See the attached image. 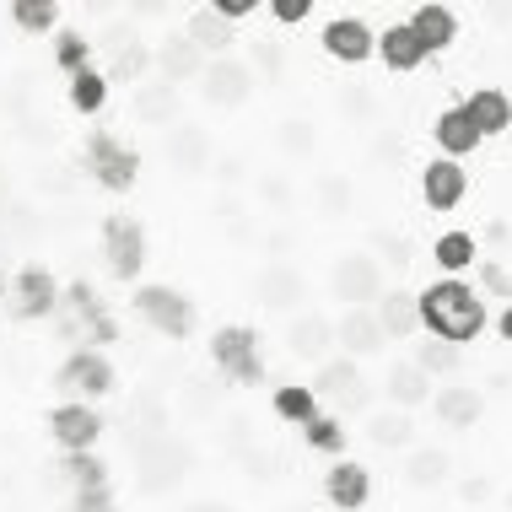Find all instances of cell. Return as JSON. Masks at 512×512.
<instances>
[{"label": "cell", "instance_id": "obj_1", "mask_svg": "<svg viewBox=\"0 0 512 512\" xmlns=\"http://www.w3.org/2000/svg\"><path fill=\"white\" fill-rule=\"evenodd\" d=\"M415 308H421V329L432 340H448V345H464L469 340H480V329L491 324V313H486V292L480 286H469V281H432L426 292H415Z\"/></svg>", "mask_w": 512, "mask_h": 512}, {"label": "cell", "instance_id": "obj_45", "mask_svg": "<svg viewBox=\"0 0 512 512\" xmlns=\"http://www.w3.org/2000/svg\"><path fill=\"white\" fill-rule=\"evenodd\" d=\"M480 286H486L491 297H512V275L496 265V259H480Z\"/></svg>", "mask_w": 512, "mask_h": 512}, {"label": "cell", "instance_id": "obj_13", "mask_svg": "<svg viewBox=\"0 0 512 512\" xmlns=\"http://www.w3.org/2000/svg\"><path fill=\"white\" fill-rule=\"evenodd\" d=\"M324 502L335 512H362L372 502V475L356 459H335V469H324Z\"/></svg>", "mask_w": 512, "mask_h": 512}, {"label": "cell", "instance_id": "obj_9", "mask_svg": "<svg viewBox=\"0 0 512 512\" xmlns=\"http://www.w3.org/2000/svg\"><path fill=\"white\" fill-rule=\"evenodd\" d=\"M200 92H205V103H211V108H243L248 98H254V71H248L243 60H232V54L205 60Z\"/></svg>", "mask_w": 512, "mask_h": 512}, {"label": "cell", "instance_id": "obj_38", "mask_svg": "<svg viewBox=\"0 0 512 512\" xmlns=\"http://www.w3.org/2000/svg\"><path fill=\"white\" fill-rule=\"evenodd\" d=\"M410 362L421 367L426 378H442V372L459 367V345H448V340H415V356H410Z\"/></svg>", "mask_w": 512, "mask_h": 512}, {"label": "cell", "instance_id": "obj_23", "mask_svg": "<svg viewBox=\"0 0 512 512\" xmlns=\"http://www.w3.org/2000/svg\"><path fill=\"white\" fill-rule=\"evenodd\" d=\"M464 114H469V124L480 130V141H491V135L512 130V98H507L502 87H480V92H469Z\"/></svg>", "mask_w": 512, "mask_h": 512}, {"label": "cell", "instance_id": "obj_46", "mask_svg": "<svg viewBox=\"0 0 512 512\" xmlns=\"http://www.w3.org/2000/svg\"><path fill=\"white\" fill-rule=\"evenodd\" d=\"M265 11H270V17H275V22H286V27H297V22H302V17H308V11H313V0H270V6H265Z\"/></svg>", "mask_w": 512, "mask_h": 512}, {"label": "cell", "instance_id": "obj_53", "mask_svg": "<svg viewBox=\"0 0 512 512\" xmlns=\"http://www.w3.org/2000/svg\"><path fill=\"white\" fill-rule=\"evenodd\" d=\"M496 329H502V340H512V308H507L502 318H496Z\"/></svg>", "mask_w": 512, "mask_h": 512}, {"label": "cell", "instance_id": "obj_17", "mask_svg": "<svg viewBox=\"0 0 512 512\" xmlns=\"http://www.w3.org/2000/svg\"><path fill=\"white\" fill-rule=\"evenodd\" d=\"M254 292L275 313H297L302 297H308V275H302L297 265H265V270H259V281H254Z\"/></svg>", "mask_w": 512, "mask_h": 512}, {"label": "cell", "instance_id": "obj_51", "mask_svg": "<svg viewBox=\"0 0 512 512\" xmlns=\"http://www.w3.org/2000/svg\"><path fill=\"white\" fill-rule=\"evenodd\" d=\"M383 157H399V141H389V135H378V141H372V162H383Z\"/></svg>", "mask_w": 512, "mask_h": 512}, {"label": "cell", "instance_id": "obj_28", "mask_svg": "<svg viewBox=\"0 0 512 512\" xmlns=\"http://www.w3.org/2000/svg\"><path fill=\"white\" fill-rule=\"evenodd\" d=\"M184 38H189L200 54H216V60H221V54L232 49V38H238V27H232L227 17H216V6H200L195 17H189Z\"/></svg>", "mask_w": 512, "mask_h": 512}, {"label": "cell", "instance_id": "obj_32", "mask_svg": "<svg viewBox=\"0 0 512 512\" xmlns=\"http://www.w3.org/2000/svg\"><path fill=\"white\" fill-rule=\"evenodd\" d=\"M432 259H437V270H448L453 281H459L469 265H480V243H475V232H442V238L432 243Z\"/></svg>", "mask_w": 512, "mask_h": 512}, {"label": "cell", "instance_id": "obj_16", "mask_svg": "<svg viewBox=\"0 0 512 512\" xmlns=\"http://www.w3.org/2000/svg\"><path fill=\"white\" fill-rule=\"evenodd\" d=\"M98 432H103L98 410L81 405V399H71V405H60V410H49V437L60 442L65 453H87L92 442H98Z\"/></svg>", "mask_w": 512, "mask_h": 512}, {"label": "cell", "instance_id": "obj_4", "mask_svg": "<svg viewBox=\"0 0 512 512\" xmlns=\"http://www.w3.org/2000/svg\"><path fill=\"white\" fill-rule=\"evenodd\" d=\"M135 313H141L162 340H189V329H195V302L184 292H173V286H141V292H135Z\"/></svg>", "mask_w": 512, "mask_h": 512}, {"label": "cell", "instance_id": "obj_14", "mask_svg": "<svg viewBox=\"0 0 512 512\" xmlns=\"http://www.w3.org/2000/svg\"><path fill=\"white\" fill-rule=\"evenodd\" d=\"M335 345H340V356H351V362H367V356L383 351V324L372 318V308H340Z\"/></svg>", "mask_w": 512, "mask_h": 512}, {"label": "cell", "instance_id": "obj_36", "mask_svg": "<svg viewBox=\"0 0 512 512\" xmlns=\"http://www.w3.org/2000/svg\"><path fill=\"white\" fill-rule=\"evenodd\" d=\"M103 103H108V76L103 71H76L71 76V108L76 114H103Z\"/></svg>", "mask_w": 512, "mask_h": 512}, {"label": "cell", "instance_id": "obj_18", "mask_svg": "<svg viewBox=\"0 0 512 512\" xmlns=\"http://www.w3.org/2000/svg\"><path fill=\"white\" fill-rule=\"evenodd\" d=\"M286 351H292L297 362H329V351H335V324H329L324 313H297L292 329H286Z\"/></svg>", "mask_w": 512, "mask_h": 512}, {"label": "cell", "instance_id": "obj_3", "mask_svg": "<svg viewBox=\"0 0 512 512\" xmlns=\"http://www.w3.org/2000/svg\"><path fill=\"white\" fill-rule=\"evenodd\" d=\"M211 356L216 367L227 372L232 383H243V389H254V383H265V356H259V329L248 324H227L211 335Z\"/></svg>", "mask_w": 512, "mask_h": 512}, {"label": "cell", "instance_id": "obj_22", "mask_svg": "<svg viewBox=\"0 0 512 512\" xmlns=\"http://www.w3.org/2000/svg\"><path fill=\"white\" fill-rule=\"evenodd\" d=\"M405 480H410L415 491H442V486L453 480V453L415 442V448L405 453Z\"/></svg>", "mask_w": 512, "mask_h": 512}, {"label": "cell", "instance_id": "obj_40", "mask_svg": "<svg viewBox=\"0 0 512 512\" xmlns=\"http://www.w3.org/2000/svg\"><path fill=\"white\" fill-rule=\"evenodd\" d=\"M11 22L38 38V33H49V27L60 22V6H54V0H17V6H11Z\"/></svg>", "mask_w": 512, "mask_h": 512}, {"label": "cell", "instance_id": "obj_48", "mask_svg": "<svg viewBox=\"0 0 512 512\" xmlns=\"http://www.w3.org/2000/svg\"><path fill=\"white\" fill-rule=\"evenodd\" d=\"M248 11H259V0H216V17H227V22L248 17Z\"/></svg>", "mask_w": 512, "mask_h": 512}, {"label": "cell", "instance_id": "obj_31", "mask_svg": "<svg viewBox=\"0 0 512 512\" xmlns=\"http://www.w3.org/2000/svg\"><path fill=\"white\" fill-rule=\"evenodd\" d=\"M135 119L141 124H178V87H168V81H146V87H135Z\"/></svg>", "mask_w": 512, "mask_h": 512}, {"label": "cell", "instance_id": "obj_8", "mask_svg": "<svg viewBox=\"0 0 512 512\" xmlns=\"http://www.w3.org/2000/svg\"><path fill=\"white\" fill-rule=\"evenodd\" d=\"M54 389L76 394L81 405H87V399H103L108 389H114V367H108L103 351H76V356L60 362V372H54Z\"/></svg>", "mask_w": 512, "mask_h": 512}, {"label": "cell", "instance_id": "obj_47", "mask_svg": "<svg viewBox=\"0 0 512 512\" xmlns=\"http://www.w3.org/2000/svg\"><path fill=\"white\" fill-rule=\"evenodd\" d=\"M76 512H114V496L108 491H76Z\"/></svg>", "mask_w": 512, "mask_h": 512}, {"label": "cell", "instance_id": "obj_33", "mask_svg": "<svg viewBox=\"0 0 512 512\" xmlns=\"http://www.w3.org/2000/svg\"><path fill=\"white\" fill-rule=\"evenodd\" d=\"M313 205L324 216H351V205H356V184L345 173H318V184H313Z\"/></svg>", "mask_w": 512, "mask_h": 512}, {"label": "cell", "instance_id": "obj_39", "mask_svg": "<svg viewBox=\"0 0 512 512\" xmlns=\"http://www.w3.org/2000/svg\"><path fill=\"white\" fill-rule=\"evenodd\" d=\"M151 65V49L146 44H124V38H114V71H108V81H141Z\"/></svg>", "mask_w": 512, "mask_h": 512}, {"label": "cell", "instance_id": "obj_35", "mask_svg": "<svg viewBox=\"0 0 512 512\" xmlns=\"http://www.w3.org/2000/svg\"><path fill=\"white\" fill-rule=\"evenodd\" d=\"M302 442H308L313 453H324V459H340V453H345V421L318 410L313 421H302Z\"/></svg>", "mask_w": 512, "mask_h": 512}, {"label": "cell", "instance_id": "obj_56", "mask_svg": "<svg viewBox=\"0 0 512 512\" xmlns=\"http://www.w3.org/2000/svg\"><path fill=\"white\" fill-rule=\"evenodd\" d=\"M464 512H486V507H464Z\"/></svg>", "mask_w": 512, "mask_h": 512}, {"label": "cell", "instance_id": "obj_50", "mask_svg": "<svg viewBox=\"0 0 512 512\" xmlns=\"http://www.w3.org/2000/svg\"><path fill=\"white\" fill-rule=\"evenodd\" d=\"M259 195H265V200H275V205H286V200H292V189H286L281 178H265V184H259Z\"/></svg>", "mask_w": 512, "mask_h": 512}, {"label": "cell", "instance_id": "obj_52", "mask_svg": "<svg viewBox=\"0 0 512 512\" xmlns=\"http://www.w3.org/2000/svg\"><path fill=\"white\" fill-rule=\"evenodd\" d=\"M254 60H259V65H265V71H270V76H275V71H281V49H259V54H254Z\"/></svg>", "mask_w": 512, "mask_h": 512}, {"label": "cell", "instance_id": "obj_30", "mask_svg": "<svg viewBox=\"0 0 512 512\" xmlns=\"http://www.w3.org/2000/svg\"><path fill=\"white\" fill-rule=\"evenodd\" d=\"M60 302H65V308H71L76 318H81V324H87V340H114L119 335V329H114V318H108L103 308H98V292H92V286L87 281H76L71 286V292H60Z\"/></svg>", "mask_w": 512, "mask_h": 512}, {"label": "cell", "instance_id": "obj_25", "mask_svg": "<svg viewBox=\"0 0 512 512\" xmlns=\"http://www.w3.org/2000/svg\"><path fill=\"white\" fill-rule=\"evenodd\" d=\"M383 394H389L394 410H415L432 399V378H426L421 367L410 362V356H399V362H389V378H383Z\"/></svg>", "mask_w": 512, "mask_h": 512}, {"label": "cell", "instance_id": "obj_44", "mask_svg": "<svg viewBox=\"0 0 512 512\" xmlns=\"http://www.w3.org/2000/svg\"><path fill=\"white\" fill-rule=\"evenodd\" d=\"M459 496H464V507H486L491 496H496V486H491V475H464L459 480Z\"/></svg>", "mask_w": 512, "mask_h": 512}, {"label": "cell", "instance_id": "obj_41", "mask_svg": "<svg viewBox=\"0 0 512 512\" xmlns=\"http://www.w3.org/2000/svg\"><path fill=\"white\" fill-rule=\"evenodd\" d=\"M275 141H281V151L297 162V157H313L318 151V130H313V119H286Z\"/></svg>", "mask_w": 512, "mask_h": 512}, {"label": "cell", "instance_id": "obj_6", "mask_svg": "<svg viewBox=\"0 0 512 512\" xmlns=\"http://www.w3.org/2000/svg\"><path fill=\"white\" fill-rule=\"evenodd\" d=\"M103 259H108V270L119 275V281H135L146 265V232H141V221L135 216H108L103 221Z\"/></svg>", "mask_w": 512, "mask_h": 512}, {"label": "cell", "instance_id": "obj_42", "mask_svg": "<svg viewBox=\"0 0 512 512\" xmlns=\"http://www.w3.org/2000/svg\"><path fill=\"white\" fill-rule=\"evenodd\" d=\"M54 65H60L65 76L87 71V38H81V33H60V38H54Z\"/></svg>", "mask_w": 512, "mask_h": 512}, {"label": "cell", "instance_id": "obj_26", "mask_svg": "<svg viewBox=\"0 0 512 512\" xmlns=\"http://www.w3.org/2000/svg\"><path fill=\"white\" fill-rule=\"evenodd\" d=\"M367 442L383 453H410L415 448V415L410 410H372L367 415Z\"/></svg>", "mask_w": 512, "mask_h": 512}, {"label": "cell", "instance_id": "obj_54", "mask_svg": "<svg viewBox=\"0 0 512 512\" xmlns=\"http://www.w3.org/2000/svg\"><path fill=\"white\" fill-rule=\"evenodd\" d=\"M189 512H232L227 502H200V507H189Z\"/></svg>", "mask_w": 512, "mask_h": 512}, {"label": "cell", "instance_id": "obj_10", "mask_svg": "<svg viewBox=\"0 0 512 512\" xmlns=\"http://www.w3.org/2000/svg\"><path fill=\"white\" fill-rule=\"evenodd\" d=\"M6 308L17 318H44L60 308V281L44 270V265H22L11 275V292H6Z\"/></svg>", "mask_w": 512, "mask_h": 512}, {"label": "cell", "instance_id": "obj_34", "mask_svg": "<svg viewBox=\"0 0 512 512\" xmlns=\"http://www.w3.org/2000/svg\"><path fill=\"white\" fill-rule=\"evenodd\" d=\"M270 410L281 415V421H292V426L313 421V415H318V394H313V383H281V389H275V399H270Z\"/></svg>", "mask_w": 512, "mask_h": 512}, {"label": "cell", "instance_id": "obj_55", "mask_svg": "<svg viewBox=\"0 0 512 512\" xmlns=\"http://www.w3.org/2000/svg\"><path fill=\"white\" fill-rule=\"evenodd\" d=\"M6 292H11V275H6V270H0V302H6Z\"/></svg>", "mask_w": 512, "mask_h": 512}, {"label": "cell", "instance_id": "obj_11", "mask_svg": "<svg viewBox=\"0 0 512 512\" xmlns=\"http://www.w3.org/2000/svg\"><path fill=\"white\" fill-rule=\"evenodd\" d=\"M432 415L448 432H475L486 415V394L475 383H442V389H432Z\"/></svg>", "mask_w": 512, "mask_h": 512}, {"label": "cell", "instance_id": "obj_12", "mask_svg": "<svg viewBox=\"0 0 512 512\" xmlns=\"http://www.w3.org/2000/svg\"><path fill=\"white\" fill-rule=\"evenodd\" d=\"M318 44H324V54H329V60H340V65H367L372 54H378V33H372L362 17H335L324 27Z\"/></svg>", "mask_w": 512, "mask_h": 512}, {"label": "cell", "instance_id": "obj_5", "mask_svg": "<svg viewBox=\"0 0 512 512\" xmlns=\"http://www.w3.org/2000/svg\"><path fill=\"white\" fill-rule=\"evenodd\" d=\"M87 168H92V178H98L103 189L124 195V189H135V178H141V157H135L124 141H114L108 130H98L87 141Z\"/></svg>", "mask_w": 512, "mask_h": 512}, {"label": "cell", "instance_id": "obj_20", "mask_svg": "<svg viewBox=\"0 0 512 512\" xmlns=\"http://www.w3.org/2000/svg\"><path fill=\"white\" fill-rule=\"evenodd\" d=\"M372 318L383 324V340H410L421 329V308H415V292L405 286H389L378 302H372Z\"/></svg>", "mask_w": 512, "mask_h": 512}, {"label": "cell", "instance_id": "obj_29", "mask_svg": "<svg viewBox=\"0 0 512 512\" xmlns=\"http://www.w3.org/2000/svg\"><path fill=\"white\" fill-rule=\"evenodd\" d=\"M168 157L178 173H200L211 168V135L200 124H173V141H168Z\"/></svg>", "mask_w": 512, "mask_h": 512}, {"label": "cell", "instance_id": "obj_2", "mask_svg": "<svg viewBox=\"0 0 512 512\" xmlns=\"http://www.w3.org/2000/svg\"><path fill=\"white\" fill-rule=\"evenodd\" d=\"M383 292H389V275H383L378 254H367V248L340 254L335 270H329V297H340V308H372Z\"/></svg>", "mask_w": 512, "mask_h": 512}, {"label": "cell", "instance_id": "obj_21", "mask_svg": "<svg viewBox=\"0 0 512 512\" xmlns=\"http://www.w3.org/2000/svg\"><path fill=\"white\" fill-rule=\"evenodd\" d=\"M432 141H437V151H442L448 162H464L469 151L480 146V130L469 124L464 103H459V108H442V114L432 119Z\"/></svg>", "mask_w": 512, "mask_h": 512}, {"label": "cell", "instance_id": "obj_19", "mask_svg": "<svg viewBox=\"0 0 512 512\" xmlns=\"http://www.w3.org/2000/svg\"><path fill=\"white\" fill-rule=\"evenodd\" d=\"M410 33L421 38L426 54H442V49H453V38H459V11L442 6V0H426V6L410 11Z\"/></svg>", "mask_w": 512, "mask_h": 512}, {"label": "cell", "instance_id": "obj_15", "mask_svg": "<svg viewBox=\"0 0 512 512\" xmlns=\"http://www.w3.org/2000/svg\"><path fill=\"white\" fill-rule=\"evenodd\" d=\"M464 195H469V173L459 168V162L437 157V162H426V168H421V200H426V211H459Z\"/></svg>", "mask_w": 512, "mask_h": 512}, {"label": "cell", "instance_id": "obj_49", "mask_svg": "<svg viewBox=\"0 0 512 512\" xmlns=\"http://www.w3.org/2000/svg\"><path fill=\"white\" fill-rule=\"evenodd\" d=\"M340 114H372V98H367V92H345V98H340Z\"/></svg>", "mask_w": 512, "mask_h": 512}, {"label": "cell", "instance_id": "obj_27", "mask_svg": "<svg viewBox=\"0 0 512 512\" xmlns=\"http://www.w3.org/2000/svg\"><path fill=\"white\" fill-rule=\"evenodd\" d=\"M378 60L389 65V71H421V60H426V49H421V38L410 33V22H389L378 33Z\"/></svg>", "mask_w": 512, "mask_h": 512}, {"label": "cell", "instance_id": "obj_43", "mask_svg": "<svg viewBox=\"0 0 512 512\" xmlns=\"http://www.w3.org/2000/svg\"><path fill=\"white\" fill-rule=\"evenodd\" d=\"M372 248H378V265H410V238L405 232H378V238H372Z\"/></svg>", "mask_w": 512, "mask_h": 512}, {"label": "cell", "instance_id": "obj_24", "mask_svg": "<svg viewBox=\"0 0 512 512\" xmlns=\"http://www.w3.org/2000/svg\"><path fill=\"white\" fill-rule=\"evenodd\" d=\"M151 65L162 71V81H168V87H178V81H200V76H205V54L189 44L184 33H173L168 44L151 54Z\"/></svg>", "mask_w": 512, "mask_h": 512}, {"label": "cell", "instance_id": "obj_7", "mask_svg": "<svg viewBox=\"0 0 512 512\" xmlns=\"http://www.w3.org/2000/svg\"><path fill=\"white\" fill-rule=\"evenodd\" d=\"M313 394L318 399H335L340 410H367L372 405V389H367L362 367H356L351 356H329V362H318Z\"/></svg>", "mask_w": 512, "mask_h": 512}, {"label": "cell", "instance_id": "obj_37", "mask_svg": "<svg viewBox=\"0 0 512 512\" xmlns=\"http://www.w3.org/2000/svg\"><path fill=\"white\" fill-rule=\"evenodd\" d=\"M65 480H71L76 491H108V469H103V459H92V448L87 453H65Z\"/></svg>", "mask_w": 512, "mask_h": 512}, {"label": "cell", "instance_id": "obj_57", "mask_svg": "<svg viewBox=\"0 0 512 512\" xmlns=\"http://www.w3.org/2000/svg\"><path fill=\"white\" fill-rule=\"evenodd\" d=\"M507 512H512V491H507Z\"/></svg>", "mask_w": 512, "mask_h": 512}]
</instances>
